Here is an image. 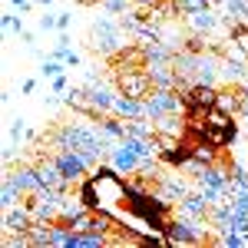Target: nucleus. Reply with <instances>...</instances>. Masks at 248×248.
<instances>
[{
  "instance_id": "obj_1",
  "label": "nucleus",
  "mask_w": 248,
  "mask_h": 248,
  "mask_svg": "<svg viewBox=\"0 0 248 248\" xmlns=\"http://www.w3.org/2000/svg\"><path fill=\"white\" fill-rule=\"evenodd\" d=\"M133 33H129V27L123 23V20H113L109 17H99L93 23V30H90V46H93L96 53H103V57H116V53H123L126 46H133Z\"/></svg>"
},
{
  "instance_id": "obj_2",
  "label": "nucleus",
  "mask_w": 248,
  "mask_h": 248,
  "mask_svg": "<svg viewBox=\"0 0 248 248\" xmlns=\"http://www.w3.org/2000/svg\"><path fill=\"white\" fill-rule=\"evenodd\" d=\"M212 225L202 222V218H189V215H175L166 225V235H169V245H205L209 242Z\"/></svg>"
},
{
  "instance_id": "obj_3",
  "label": "nucleus",
  "mask_w": 248,
  "mask_h": 248,
  "mask_svg": "<svg viewBox=\"0 0 248 248\" xmlns=\"http://www.w3.org/2000/svg\"><path fill=\"white\" fill-rule=\"evenodd\" d=\"M142 106L149 119H162V116H186L189 113V103L186 96H179V90H153L149 96H142Z\"/></svg>"
},
{
  "instance_id": "obj_4",
  "label": "nucleus",
  "mask_w": 248,
  "mask_h": 248,
  "mask_svg": "<svg viewBox=\"0 0 248 248\" xmlns=\"http://www.w3.org/2000/svg\"><path fill=\"white\" fill-rule=\"evenodd\" d=\"M60 202H63V192L60 189H40L33 195H27V209L33 212V222H57Z\"/></svg>"
},
{
  "instance_id": "obj_5",
  "label": "nucleus",
  "mask_w": 248,
  "mask_h": 248,
  "mask_svg": "<svg viewBox=\"0 0 248 248\" xmlns=\"http://www.w3.org/2000/svg\"><path fill=\"white\" fill-rule=\"evenodd\" d=\"M119 70V77H116V83H119V93L126 96H149L153 93V77H149V70L146 66H116Z\"/></svg>"
},
{
  "instance_id": "obj_6",
  "label": "nucleus",
  "mask_w": 248,
  "mask_h": 248,
  "mask_svg": "<svg viewBox=\"0 0 248 248\" xmlns=\"http://www.w3.org/2000/svg\"><path fill=\"white\" fill-rule=\"evenodd\" d=\"M83 93H86V109H90V116H109V113H113L116 90L106 83V79H93V83H86Z\"/></svg>"
},
{
  "instance_id": "obj_7",
  "label": "nucleus",
  "mask_w": 248,
  "mask_h": 248,
  "mask_svg": "<svg viewBox=\"0 0 248 248\" xmlns=\"http://www.w3.org/2000/svg\"><path fill=\"white\" fill-rule=\"evenodd\" d=\"M186 27H189L192 33H199V37H212V33L225 30L229 23L222 20V14H215L212 7H205V10H195V14H186Z\"/></svg>"
},
{
  "instance_id": "obj_8",
  "label": "nucleus",
  "mask_w": 248,
  "mask_h": 248,
  "mask_svg": "<svg viewBox=\"0 0 248 248\" xmlns=\"http://www.w3.org/2000/svg\"><path fill=\"white\" fill-rule=\"evenodd\" d=\"M3 179H10V182H14V186L23 192V199H27V195H33V192H40V189H46V186L40 182L37 166H20V169H7V172H3Z\"/></svg>"
},
{
  "instance_id": "obj_9",
  "label": "nucleus",
  "mask_w": 248,
  "mask_h": 248,
  "mask_svg": "<svg viewBox=\"0 0 248 248\" xmlns=\"http://www.w3.org/2000/svg\"><path fill=\"white\" fill-rule=\"evenodd\" d=\"M109 166H113L119 175H139V169H142V159L126 146V142H116L113 153H109Z\"/></svg>"
},
{
  "instance_id": "obj_10",
  "label": "nucleus",
  "mask_w": 248,
  "mask_h": 248,
  "mask_svg": "<svg viewBox=\"0 0 248 248\" xmlns=\"http://www.w3.org/2000/svg\"><path fill=\"white\" fill-rule=\"evenodd\" d=\"M189 189V182L182 179V175H166V172H159L155 175V195L159 199H166V202H179Z\"/></svg>"
},
{
  "instance_id": "obj_11",
  "label": "nucleus",
  "mask_w": 248,
  "mask_h": 248,
  "mask_svg": "<svg viewBox=\"0 0 248 248\" xmlns=\"http://www.w3.org/2000/svg\"><path fill=\"white\" fill-rule=\"evenodd\" d=\"M37 172H40V182H43L46 189H60V192L73 189V186L66 182V175L60 172V166H57V159H53V155H50V159H40V162H37Z\"/></svg>"
},
{
  "instance_id": "obj_12",
  "label": "nucleus",
  "mask_w": 248,
  "mask_h": 248,
  "mask_svg": "<svg viewBox=\"0 0 248 248\" xmlns=\"http://www.w3.org/2000/svg\"><path fill=\"white\" fill-rule=\"evenodd\" d=\"M209 199L202 195L199 189H192V192H186L182 199H179V212L182 215H189V218H202V222H209Z\"/></svg>"
},
{
  "instance_id": "obj_13",
  "label": "nucleus",
  "mask_w": 248,
  "mask_h": 248,
  "mask_svg": "<svg viewBox=\"0 0 248 248\" xmlns=\"http://www.w3.org/2000/svg\"><path fill=\"white\" fill-rule=\"evenodd\" d=\"M182 96H186L189 109H209V106H215V99H218V90L209 86V83H192Z\"/></svg>"
},
{
  "instance_id": "obj_14",
  "label": "nucleus",
  "mask_w": 248,
  "mask_h": 248,
  "mask_svg": "<svg viewBox=\"0 0 248 248\" xmlns=\"http://www.w3.org/2000/svg\"><path fill=\"white\" fill-rule=\"evenodd\" d=\"M30 225H33V212L27 205L3 209V232H30Z\"/></svg>"
},
{
  "instance_id": "obj_15",
  "label": "nucleus",
  "mask_w": 248,
  "mask_h": 248,
  "mask_svg": "<svg viewBox=\"0 0 248 248\" xmlns=\"http://www.w3.org/2000/svg\"><path fill=\"white\" fill-rule=\"evenodd\" d=\"M113 113L119 116V119H139V116H146V106H142V99H139V96H126V93H116Z\"/></svg>"
},
{
  "instance_id": "obj_16",
  "label": "nucleus",
  "mask_w": 248,
  "mask_h": 248,
  "mask_svg": "<svg viewBox=\"0 0 248 248\" xmlns=\"http://www.w3.org/2000/svg\"><path fill=\"white\" fill-rule=\"evenodd\" d=\"M155 133H159V136H169V139H186L189 126H186V119H182V116H162V119H155Z\"/></svg>"
},
{
  "instance_id": "obj_17",
  "label": "nucleus",
  "mask_w": 248,
  "mask_h": 248,
  "mask_svg": "<svg viewBox=\"0 0 248 248\" xmlns=\"http://www.w3.org/2000/svg\"><path fill=\"white\" fill-rule=\"evenodd\" d=\"M50 57L63 60V63H66L70 70H73V66H79V53L73 50V46H70V37H66V33H63V37L57 40V46H53V53H50Z\"/></svg>"
},
{
  "instance_id": "obj_18",
  "label": "nucleus",
  "mask_w": 248,
  "mask_h": 248,
  "mask_svg": "<svg viewBox=\"0 0 248 248\" xmlns=\"http://www.w3.org/2000/svg\"><path fill=\"white\" fill-rule=\"evenodd\" d=\"M215 106H222L225 113L238 116V106H242V90H238V86H232V90H222V93H218V99H215Z\"/></svg>"
},
{
  "instance_id": "obj_19",
  "label": "nucleus",
  "mask_w": 248,
  "mask_h": 248,
  "mask_svg": "<svg viewBox=\"0 0 248 248\" xmlns=\"http://www.w3.org/2000/svg\"><path fill=\"white\" fill-rule=\"evenodd\" d=\"M205 126H212V129H232L235 123H232V113H225L222 106H209L205 109Z\"/></svg>"
},
{
  "instance_id": "obj_20",
  "label": "nucleus",
  "mask_w": 248,
  "mask_h": 248,
  "mask_svg": "<svg viewBox=\"0 0 248 248\" xmlns=\"http://www.w3.org/2000/svg\"><path fill=\"white\" fill-rule=\"evenodd\" d=\"M109 232H77V238H73V248H99V245H106L109 238H106Z\"/></svg>"
},
{
  "instance_id": "obj_21",
  "label": "nucleus",
  "mask_w": 248,
  "mask_h": 248,
  "mask_svg": "<svg viewBox=\"0 0 248 248\" xmlns=\"http://www.w3.org/2000/svg\"><path fill=\"white\" fill-rule=\"evenodd\" d=\"M70 66L63 63V60H57V57H43V63H40V77L43 79H53V77H63Z\"/></svg>"
},
{
  "instance_id": "obj_22",
  "label": "nucleus",
  "mask_w": 248,
  "mask_h": 248,
  "mask_svg": "<svg viewBox=\"0 0 248 248\" xmlns=\"http://www.w3.org/2000/svg\"><path fill=\"white\" fill-rule=\"evenodd\" d=\"M20 199H23V192L10 182V179H3V192H0V205L3 209H14V205H20Z\"/></svg>"
},
{
  "instance_id": "obj_23",
  "label": "nucleus",
  "mask_w": 248,
  "mask_h": 248,
  "mask_svg": "<svg viewBox=\"0 0 248 248\" xmlns=\"http://www.w3.org/2000/svg\"><path fill=\"white\" fill-rule=\"evenodd\" d=\"M30 238H33V248H50V222H33Z\"/></svg>"
},
{
  "instance_id": "obj_24",
  "label": "nucleus",
  "mask_w": 248,
  "mask_h": 248,
  "mask_svg": "<svg viewBox=\"0 0 248 248\" xmlns=\"http://www.w3.org/2000/svg\"><path fill=\"white\" fill-rule=\"evenodd\" d=\"M172 7H175V14H195V10H205L212 7V0H172Z\"/></svg>"
},
{
  "instance_id": "obj_25",
  "label": "nucleus",
  "mask_w": 248,
  "mask_h": 248,
  "mask_svg": "<svg viewBox=\"0 0 248 248\" xmlns=\"http://www.w3.org/2000/svg\"><path fill=\"white\" fill-rule=\"evenodd\" d=\"M3 30H7V33H17V37H23V20H20L17 14H7V17H3Z\"/></svg>"
},
{
  "instance_id": "obj_26",
  "label": "nucleus",
  "mask_w": 248,
  "mask_h": 248,
  "mask_svg": "<svg viewBox=\"0 0 248 248\" xmlns=\"http://www.w3.org/2000/svg\"><path fill=\"white\" fill-rule=\"evenodd\" d=\"M57 23H60V14H43L40 17V30H57Z\"/></svg>"
},
{
  "instance_id": "obj_27",
  "label": "nucleus",
  "mask_w": 248,
  "mask_h": 248,
  "mask_svg": "<svg viewBox=\"0 0 248 248\" xmlns=\"http://www.w3.org/2000/svg\"><path fill=\"white\" fill-rule=\"evenodd\" d=\"M50 90H53V93H66V90H70V83H66V73H63V77H53L50 79Z\"/></svg>"
},
{
  "instance_id": "obj_28",
  "label": "nucleus",
  "mask_w": 248,
  "mask_h": 248,
  "mask_svg": "<svg viewBox=\"0 0 248 248\" xmlns=\"http://www.w3.org/2000/svg\"><path fill=\"white\" fill-rule=\"evenodd\" d=\"M20 136H27V126H23V119H14V126H10V139L17 142Z\"/></svg>"
},
{
  "instance_id": "obj_29",
  "label": "nucleus",
  "mask_w": 248,
  "mask_h": 248,
  "mask_svg": "<svg viewBox=\"0 0 248 248\" xmlns=\"http://www.w3.org/2000/svg\"><path fill=\"white\" fill-rule=\"evenodd\" d=\"M14 3V10H20V14H30V7H33V0H10Z\"/></svg>"
},
{
  "instance_id": "obj_30",
  "label": "nucleus",
  "mask_w": 248,
  "mask_h": 248,
  "mask_svg": "<svg viewBox=\"0 0 248 248\" xmlns=\"http://www.w3.org/2000/svg\"><path fill=\"white\" fill-rule=\"evenodd\" d=\"M70 14H60V23H57V30H70Z\"/></svg>"
},
{
  "instance_id": "obj_31",
  "label": "nucleus",
  "mask_w": 248,
  "mask_h": 248,
  "mask_svg": "<svg viewBox=\"0 0 248 248\" xmlns=\"http://www.w3.org/2000/svg\"><path fill=\"white\" fill-rule=\"evenodd\" d=\"M20 90H23V93H33V90H37V79H23V86H20Z\"/></svg>"
},
{
  "instance_id": "obj_32",
  "label": "nucleus",
  "mask_w": 248,
  "mask_h": 248,
  "mask_svg": "<svg viewBox=\"0 0 248 248\" xmlns=\"http://www.w3.org/2000/svg\"><path fill=\"white\" fill-rule=\"evenodd\" d=\"M37 3H40V7H50V3H53V0H37Z\"/></svg>"
},
{
  "instance_id": "obj_33",
  "label": "nucleus",
  "mask_w": 248,
  "mask_h": 248,
  "mask_svg": "<svg viewBox=\"0 0 248 248\" xmlns=\"http://www.w3.org/2000/svg\"><path fill=\"white\" fill-rule=\"evenodd\" d=\"M79 3H103V0H79Z\"/></svg>"
},
{
  "instance_id": "obj_34",
  "label": "nucleus",
  "mask_w": 248,
  "mask_h": 248,
  "mask_svg": "<svg viewBox=\"0 0 248 248\" xmlns=\"http://www.w3.org/2000/svg\"><path fill=\"white\" fill-rule=\"evenodd\" d=\"M245 245H248V232H245Z\"/></svg>"
}]
</instances>
